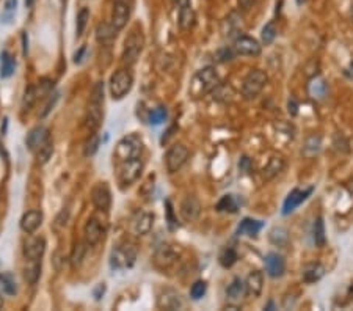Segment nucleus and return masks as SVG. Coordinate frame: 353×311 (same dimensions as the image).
I'll use <instances>...</instances> for the list:
<instances>
[{
  "mask_svg": "<svg viewBox=\"0 0 353 311\" xmlns=\"http://www.w3.org/2000/svg\"><path fill=\"white\" fill-rule=\"evenodd\" d=\"M196 14L190 5V2H184L179 5V16H178V24L182 30H190L195 25Z\"/></svg>",
  "mask_w": 353,
  "mask_h": 311,
  "instance_id": "nucleus-18",
  "label": "nucleus"
},
{
  "mask_svg": "<svg viewBox=\"0 0 353 311\" xmlns=\"http://www.w3.org/2000/svg\"><path fill=\"white\" fill-rule=\"evenodd\" d=\"M132 83H133V77L129 71H126V69L116 71L110 79V93H112L113 99L124 98L130 91Z\"/></svg>",
  "mask_w": 353,
  "mask_h": 311,
  "instance_id": "nucleus-7",
  "label": "nucleus"
},
{
  "mask_svg": "<svg viewBox=\"0 0 353 311\" xmlns=\"http://www.w3.org/2000/svg\"><path fill=\"white\" fill-rule=\"evenodd\" d=\"M104 236V231H102V227H100V223L96 220V219H90L85 225V240L88 245H96L100 242V239H102Z\"/></svg>",
  "mask_w": 353,
  "mask_h": 311,
  "instance_id": "nucleus-23",
  "label": "nucleus"
},
{
  "mask_svg": "<svg viewBox=\"0 0 353 311\" xmlns=\"http://www.w3.org/2000/svg\"><path fill=\"white\" fill-rule=\"evenodd\" d=\"M50 140V135H49V129L44 128V126H38L35 129H31L25 138L27 142V146L30 151L37 152L41 146H44L47 142Z\"/></svg>",
  "mask_w": 353,
  "mask_h": 311,
  "instance_id": "nucleus-14",
  "label": "nucleus"
},
{
  "mask_svg": "<svg viewBox=\"0 0 353 311\" xmlns=\"http://www.w3.org/2000/svg\"><path fill=\"white\" fill-rule=\"evenodd\" d=\"M57 99H58V95H54V98L49 101V104L46 106V109H44V112H43V116H46L50 110H52V107H54V104L57 102Z\"/></svg>",
  "mask_w": 353,
  "mask_h": 311,
  "instance_id": "nucleus-53",
  "label": "nucleus"
},
{
  "mask_svg": "<svg viewBox=\"0 0 353 311\" xmlns=\"http://www.w3.org/2000/svg\"><path fill=\"white\" fill-rule=\"evenodd\" d=\"M83 52H85V47H82V49L79 50V54H76V57H74V61H76V63H79V61L82 60L80 57H82V54H83Z\"/></svg>",
  "mask_w": 353,
  "mask_h": 311,
  "instance_id": "nucleus-54",
  "label": "nucleus"
},
{
  "mask_svg": "<svg viewBox=\"0 0 353 311\" xmlns=\"http://www.w3.org/2000/svg\"><path fill=\"white\" fill-rule=\"evenodd\" d=\"M16 4H18V0H7L5 2V13H4V16H0V19H2L4 22H10V19L14 14V10H16Z\"/></svg>",
  "mask_w": 353,
  "mask_h": 311,
  "instance_id": "nucleus-50",
  "label": "nucleus"
},
{
  "mask_svg": "<svg viewBox=\"0 0 353 311\" xmlns=\"http://www.w3.org/2000/svg\"><path fill=\"white\" fill-rule=\"evenodd\" d=\"M322 148V137L319 134H311L305 138V143H303V154L306 158H312V156L319 154Z\"/></svg>",
  "mask_w": 353,
  "mask_h": 311,
  "instance_id": "nucleus-32",
  "label": "nucleus"
},
{
  "mask_svg": "<svg viewBox=\"0 0 353 311\" xmlns=\"http://www.w3.org/2000/svg\"><path fill=\"white\" fill-rule=\"evenodd\" d=\"M88 21H90V11H88V8H82L79 11V14H77V37H80V35L83 33V30H85Z\"/></svg>",
  "mask_w": 353,
  "mask_h": 311,
  "instance_id": "nucleus-46",
  "label": "nucleus"
},
{
  "mask_svg": "<svg viewBox=\"0 0 353 311\" xmlns=\"http://www.w3.org/2000/svg\"><path fill=\"white\" fill-rule=\"evenodd\" d=\"M104 289H105V288H104V285H100V286H99V288L94 291V296H96V299H99V292H104Z\"/></svg>",
  "mask_w": 353,
  "mask_h": 311,
  "instance_id": "nucleus-56",
  "label": "nucleus"
},
{
  "mask_svg": "<svg viewBox=\"0 0 353 311\" xmlns=\"http://www.w3.org/2000/svg\"><path fill=\"white\" fill-rule=\"evenodd\" d=\"M264 264H265V272L268 276H272V278H279V276L284 275L286 272V261L284 258L275 252L268 253L264 259Z\"/></svg>",
  "mask_w": 353,
  "mask_h": 311,
  "instance_id": "nucleus-13",
  "label": "nucleus"
},
{
  "mask_svg": "<svg viewBox=\"0 0 353 311\" xmlns=\"http://www.w3.org/2000/svg\"><path fill=\"white\" fill-rule=\"evenodd\" d=\"M43 223V214L40 211H28L21 219V228L27 234H33Z\"/></svg>",
  "mask_w": 353,
  "mask_h": 311,
  "instance_id": "nucleus-20",
  "label": "nucleus"
},
{
  "mask_svg": "<svg viewBox=\"0 0 353 311\" xmlns=\"http://www.w3.org/2000/svg\"><path fill=\"white\" fill-rule=\"evenodd\" d=\"M284 167H286L284 159L279 158V156H273V158L268 161V164L264 167V179L270 181V179L276 178L279 173L284 170Z\"/></svg>",
  "mask_w": 353,
  "mask_h": 311,
  "instance_id": "nucleus-30",
  "label": "nucleus"
},
{
  "mask_svg": "<svg viewBox=\"0 0 353 311\" xmlns=\"http://www.w3.org/2000/svg\"><path fill=\"white\" fill-rule=\"evenodd\" d=\"M239 209V203L237 200H235L234 195H225L220 201L217 203V211H220V212H237Z\"/></svg>",
  "mask_w": 353,
  "mask_h": 311,
  "instance_id": "nucleus-36",
  "label": "nucleus"
},
{
  "mask_svg": "<svg viewBox=\"0 0 353 311\" xmlns=\"http://www.w3.org/2000/svg\"><path fill=\"white\" fill-rule=\"evenodd\" d=\"M143 170V162L140 161V158L130 159V161H124L120 170V182L123 185H130L135 182Z\"/></svg>",
  "mask_w": 353,
  "mask_h": 311,
  "instance_id": "nucleus-9",
  "label": "nucleus"
},
{
  "mask_svg": "<svg viewBox=\"0 0 353 311\" xmlns=\"http://www.w3.org/2000/svg\"><path fill=\"white\" fill-rule=\"evenodd\" d=\"M22 41H24V55H27L28 47H27V35H25V33L22 35Z\"/></svg>",
  "mask_w": 353,
  "mask_h": 311,
  "instance_id": "nucleus-55",
  "label": "nucleus"
},
{
  "mask_svg": "<svg viewBox=\"0 0 353 311\" xmlns=\"http://www.w3.org/2000/svg\"><path fill=\"white\" fill-rule=\"evenodd\" d=\"M246 294V286H245V283L239 278H234L232 280V283L228 286V289H226V297H228V300L231 302V303H239L240 300H242V297L245 296Z\"/></svg>",
  "mask_w": 353,
  "mask_h": 311,
  "instance_id": "nucleus-28",
  "label": "nucleus"
},
{
  "mask_svg": "<svg viewBox=\"0 0 353 311\" xmlns=\"http://www.w3.org/2000/svg\"><path fill=\"white\" fill-rule=\"evenodd\" d=\"M351 17H353V7H351Z\"/></svg>",
  "mask_w": 353,
  "mask_h": 311,
  "instance_id": "nucleus-63",
  "label": "nucleus"
},
{
  "mask_svg": "<svg viewBox=\"0 0 353 311\" xmlns=\"http://www.w3.org/2000/svg\"><path fill=\"white\" fill-rule=\"evenodd\" d=\"M118 28L110 22H100L96 27V40L99 43H110L115 37H116Z\"/></svg>",
  "mask_w": 353,
  "mask_h": 311,
  "instance_id": "nucleus-31",
  "label": "nucleus"
},
{
  "mask_svg": "<svg viewBox=\"0 0 353 311\" xmlns=\"http://www.w3.org/2000/svg\"><path fill=\"white\" fill-rule=\"evenodd\" d=\"M325 275V267L322 264L319 263H314V264H308L303 272H301V278H303L305 283H315L322 278V276Z\"/></svg>",
  "mask_w": 353,
  "mask_h": 311,
  "instance_id": "nucleus-29",
  "label": "nucleus"
},
{
  "mask_svg": "<svg viewBox=\"0 0 353 311\" xmlns=\"http://www.w3.org/2000/svg\"><path fill=\"white\" fill-rule=\"evenodd\" d=\"M206 289H207L206 282H201V280L195 282V283L192 285V288H190V297H192L193 300H199V299L206 294Z\"/></svg>",
  "mask_w": 353,
  "mask_h": 311,
  "instance_id": "nucleus-45",
  "label": "nucleus"
},
{
  "mask_svg": "<svg viewBox=\"0 0 353 311\" xmlns=\"http://www.w3.org/2000/svg\"><path fill=\"white\" fill-rule=\"evenodd\" d=\"M222 32L225 38L237 40L242 35V17L237 13H231L222 24Z\"/></svg>",
  "mask_w": 353,
  "mask_h": 311,
  "instance_id": "nucleus-15",
  "label": "nucleus"
},
{
  "mask_svg": "<svg viewBox=\"0 0 353 311\" xmlns=\"http://www.w3.org/2000/svg\"><path fill=\"white\" fill-rule=\"evenodd\" d=\"M268 239H270V242L276 247H286L289 244V233L283 227H275L272 228L270 234H268Z\"/></svg>",
  "mask_w": 353,
  "mask_h": 311,
  "instance_id": "nucleus-34",
  "label": "nucleus"
},
{
  "mask_svg": "<svg viewBox=\"0 0 353 311\" xmlns=\"http://www.w3.org/2000/svg\"><path fill=\"white\" fill-rule=\"evenodd\" d=\"M268 77L261 69H253L246 74L242 83V96L245 99H255L267 85Z\"/></svg>",
  "mask_w": 353,
  "mask_h": 311,
  "instance_id": "nucleus-5",
  "label": "nucleus"
},
{
  "mask_svg": "<svg viewBox=\"0 0 353 311\" xmlns=\"http://www.w3.org/2000/svg\"><path fill=\"white\" fill-rule=\"evenodd\" d=\"M83 256H85V247H83V244H77L73 250V255H71V263L73 266H79L82 263Z\"/></svg>",
  "mask_w": 353,
  "mask_h": 311,
  "instance_id": "nucleus-49",
  "label": "nucleus"
},
{
  "mask_svg": "<svg viewBox=\"0 0 353 311\" xmlns=\"http://www.w3.org/2000/svg\"><path fill=\"white\" fill-rule=\"evenodd\" d=\"M189 159V149L184 146V145H173L170 149H168L166 152V158H165V162H166V170L170 173H176L179 171L184 164L187 162Z\"/></svg>",
  "mask_w": 353,
  "mask_h": 311,
  "instance_id": "nucleus-8",
  "label": "nucleus"
},
{
  "mask_svg": "<svg viewBox=\"0 0 353 311\" xmlns=\"http://www.w3.org/2000/svg\"><path fill=\"white\" fill-rule=\"evenodd\" d=\"M306 0H297V5H303Z\"/></svg>",
  "mask_w": 353,
  "mask_h": 311,
  "instance_id": "nucleus-61",
  "label": "nucleus"
},
{
  "mask_svg": "<svg viewBox=\"0 0 353 311\" xmlns=\"http://www.w3.org/2000/svg\"><path fill=\"white\" fill-rule=\"evenodd\" d=\"M176 259H178V253H176V250L171 245H162L156 252L154 261L160 267H168V266H171L176 261Z\"/></svg>",
  "mask_w": 353,
  "mask_h": 311,
  "instance_id": "nucleus-24",
  "label": "nucleus"
},
{
  "mask_svg": "<svg viewBox=\"0 0 353 311\" xmlns=\"http://www.w3.org/2000/svg\"><path fill=\"white\" fill-rule=\"evenodd\" d=\"M237 2H239V8L242 11H248L258 4V0H237Z\"/></svg>",
  "mask_w": 353,
  "mask_h": 311,
  "instance_id": "nucleus-51",
  "label": "nucleus"
},
{
  "mask_svg": "<svg viewBox=\"0 0 353 311\" xmlns=\"http://www.w3.org/2000/svg\"><path fill=\"white\" fill-rule=\"evenodd\" d=\"M212 96H214V99H217V101L228 102V101H231V99H232L234 91H232V88H231L229 85H223V83H220V85H218L217 88L212 91Z\"/></svg>",
  "mask_w": 353,
  "mask_h": 311,
  "instance_id": "nucleus-37",
  "label": "nucleus"
},
{
  "mask_svg": "<svg viewBox=\"0 0 353 311\" xmlns=\"http://www.w3.org/2000/svg\"><path fill=\"white\" fill-rule=\"evenodd\" d=\"M166 109L165 107H157V109H154L153 112L149 113V123L151 125H162L163 121L166 119Z\"/></svg>",
  "mask_w": 353,
  "mask_h": 311,
  "instance_id": "nucleus-47",
  "label": "nucleus"
},
{
  "mask_svg": "<svg viewBox=\"0 0 353 311\" xmlns=\"http://www.w3.org/2000/svg\"><path fill=\"white\" fill-rule=\"evenodd\" d=\"M246 294L250 297L253 299H258L261 296L262 292V288H264V276H262V272L259 270H253L246 278Z\"/></svg>",
  "mask_w": 353,
  "mask_h": 311,
  "instance_id": "nucleus-19",
  "label": "nucleus"
},
{
  "mask_svg": "<svg viewBox=\"0 0 353 311\" xmlns=\"http://www.w3.org/2000/svg\"><path fill=\"white\" fill-rule=\"evenodd\" d=\"M44 252H46V240L43 237H37V239L30 240L24 248V255L30 261H38V259H41Z\"/></svg>",
  "mask_w": 353,
  "mask_h": 311,
  "instance_id": "nucleus-22",
  "label": "nucleus"
},
{
  "mask_svg": "<svg viewBox=\"0 0 353 311\" xmlns=\"http://www.w3.org/2000/svg\"><path fill=\"white\" fill-rule=\"evenodd\" d=\"M35 88H37V95H38V98H41V96L47 95L50 90L54 88V82H50L49 79H43V80H40V82L35 85Z\"/></svg>",
  "mask_w": 353,
  "mask_h": 311,
  "instance_id": "nucleus-48",
  "label": "nucleus"
},
{
  "mask_svg": "<svg viewBox=\"0 0 353 311\" xmlns=\"http://www.w3.org/2000/svg\"><path fill=\"white\" fill-rule=\"evenodd\" d=\"M308 95L315 101H322L327 96V83L321 76H314L308 83Z\"/></svg>",
  "mask_w": 353,
  "mask_h": 311,
  "instance_id": "nucleus-27",
  "label": "nucleus"
},
{
  "mask_svg": "<svg viewBox=\"0 0 353 311\" xmlns=\"http://www.w3.org/2000/svg\"><path fill=\"white\" fill-rule=\"evenodd\" d=\"M220 83H222L220 76L217 74L215 68L206 66L203 69H199V71L192 77L190 86H189V93L195 99L203 98V96L212 93Z\"/></svg>",
  "mask_w": 353,
  "mask_h": 311,
  "instance_id": "nucleus-1",
  "label": "nucleus"
},
{
  "mask_svg": "<svg viewBox=\"0 0 353 311\" xmlns=\"http://www.w3.org/2000/svg\"><path fill=\"white\" fill-rule=\"evenodd\" d=\"M145 46V37L140 30H132L124 41V49H123V61L127 66H132L138 60V55L142 54Z\"/></svg>",
  "mask_w": 353,
  "mask_h": 311,
  "instance_id": "nucleus-4",
  "label": "nucleus"
},
{
  "mask_svg": "<svg viewBox=\"0 0 353 311\" xmlns=\"http://www.w3.org/2000/svg\"><path fill=\"white\" fill-rule=\"evenodd\" d=\"M102 106H104V83L97 82L93 88L88 110H87V118H85V126L91 132H96V129L100 126V121H102Z\"/></svg>",
  "mask_w": 353,
  "mask_h": 311,
  "instance_id": "nucleus-2",
  "label": "nucleus"
},
{
  "mask_svg": "<svg viewBox=\"0 0 353 311\" xmlns=\"http://www.w3.org/2000/svg\"><path fill=\"white\" fill-rule=\"evenodd\" d=\"M276 33H278V32H276V25H275L273 21H270L268 24H265L264 28H262V32H261L262 43H264L265 46L272 44V43L275 41V38H276Z\"/></svg>",
  "mask_w": 353,
  "mask_h": 311,
  "instance_id": "nucleus-39",
  "label": "nucleus"
},
{
  "mask_svg": "<svg viewBox=\"0 0 353 311\" xmlns=\"http://www.w3.org/2000/svg\"><path fill=\"white\" fill-rule=\"evenodd\" d=\"M153 222H154L153 214L140 212L135 219H133V222H132V230H133V233H135L137 236L148 234L151 231V228H153Z\"/></svg>",
  "mask_w": 353,
  "mask_h": 311,
  "instance_id": "nucleus-21",
  "label": "nucleus"
},
{
  "mask_svg": "<svg viewBox=\"0 0 353 311\" xmlns=\"http://www.w3.org/2000/svg\"><path fill=\"white\" fill-rule=\"evenodd\" d=\"M347 189H348V192H350V194H353V179H351V181L348 182Z\"/></svg>",
  "mask_w": 353,
  "mask_h": 311,
  "instance_id": "nucleus-57",
  "label": "nucleus"
},
{
  "mask_svg": "<svg viewBox=\"0 0 353 311\" xmlns=\"http://www.w3.org/2000/svg\"><path fill=\"white\" fill-rule=\"evenodd\" d=\"M273 306H275V305H273V302H270V303H268V305L265 306V309H273Z\"/></svg>",
  "mask_w": 353,
  "mask_h": 311,
  "instance_id": "nucleus-60",
  "label": "nucleus"
},
{
  "mask_svg": "<svg viewBox=\"0 0 353 311\" xmlns=\"http://www.w3.org/2000/svg\"><path fill=\"white\" fill-rule=\"evenodd\" d=\"M14 68H16V63H14L13 55L8 50H4L2 55H0V74H2L4 79H8L13 76Z\"/></svg>",
  "mask_w": 353,
  "mask_h": 311,
  "instance_id": "nucleus-33",
  "label": "nucleus"
},
{
  "mask_svg": "<svg viewBox=\"0 0 353 311\" xmlns=\"http://www.w3.org/2000/svg\"><path fill=\"white\" fill-rule=\"evenodd\" d=\"M234 49L240 55L258 57L261 54V44L255 38L246 37V35H240L237 40H234Z\"/></svg>",
  "mask_w": 353,
  "mask_h": 311,
  "instance_id": "nucleus-11",
  "label": "nucleus"
},
{
  "mask_svg": "<svg viewBox=\"0 0 353 311\" xmlns=\"http://www.w3.org/2000/svg\"><path fill=\"white\" fill-rule=\"evenodd\" d=\"M288 110H289V113H291L292 116H295V115L298 113V102H297L294 98H291V99L288 101Z\"/></svg>",
  "mask_w": 353,
  "mask_h": 311,
  "instance_id": "nucleus-52",
  "label": "nucleus"
},
{
  "mask_svg": "<svg viewBox=\"0 0 353 311\" xmlns=\"http://www.w3.org/2000/svg\"><path fill=\"white\" fill-rule=\"evenodd\" d=\"M37 99H38V95H37L35 85H30L28 88L25 90L24 96H22V102H21L22 110H30V107L37 102Z\"/></svg>",
  "mask_w": 353,
  "mask_h": 311,
  "instance_id": "nucleus-40",
  "label": "nucleus"
},
{
  "mask_svg": "<svg viewBox=\"0 0 353 311\" xmlns=\"http://www.w3.org/2000/svg\"><path fill=\"white\" fill-rule=\"evenodd\" d=\"M91 198H93V204L97 207V209L109 211V207L112 204V195H110V190H109L107 184H104V182L102 184H97L93 189Z\"/></svg>",
  "mask_w": 353,
  "mask_h": 311,
  "instance_id": "nucleus-16",
  "label": "nucleus"
},
{
  "mask_svg": "<svg viewBox=\"0 0 353 311\" xmlns=\"http://www.w3.org/2000/svg\"><path fill=\"white\" fill-rule=\"evenodd\" d=\"M99 142H100V138L96 132H93L88 138V142L85 143V151H83V154L87 156V158H90V156H94L97 148H99Z\"/></svg>",
  "mask_w": 353,
  "mask_h": 311,
  "instance_id": "nucleus-44",
  "label": "nucleus"
},
{
  "mask_svg": "<svg viewBox=\"0 0 353 311\" xmlns=\"http://www.w3.org/2000/svg\"><path fill=\"white\" fill-rule=\"evenodd\" d=\"M143 149V143L137 135H127L124 138H121L118 142L116 148H115V158L118 161H130V159H135L142 154Z\"/></svg>",
  "mask_w": 353,
  "mask_h": 311,
  "instance_id": "nucleus-3",
  "label": "nucleus"
},
{
  "mask_svg": "<svg viewBox=\"0 0 353 311\" xmlns=\"http://www.w3.org/2000/svg\"><path fill=\"white\" fill-rule=\"evenodd\" d=\"M157 305H159V308H163V309H179L182 306V300H181V296L178 292H174L171 289H166L163 294H160Z\"/></svg>",
  "mask_w": 353,
  "mask_h": 311,
  "instance_id": "nucleus-25",
  "label": "nucleus"
},
{
  "mask_svg": "<svg viewBox=\"0 0 353 311\" xmlns=\"http://www.w3.org/2000/svg\"><path fill=\"white\" fill-rule=\"evenodd\" d=\"M0 289L8 294V296H14L16 294V283L10 275H0Z\"/></svg>",
  "mask_w": 353,
  "mask_h": 311,
  "instance_id": "nucleus-42",
  "label": "nucleus"
},
{
  "mask_svg": "<svg viewBox=\"0 0 353 311\" xmlns=\"http://www.w3.org/2000/svg\"><path fill=\"white\" fill-rule=\"evenodd\" d=\"M137 259V248L132 244H124V245H118L113 248L110 255V267L115 270L132 267L133 263Z\"/></svg>",
  "mask_w": 353,
  "mask_h": 311,
  "instance_id": "nucleus-6",
  "label": "nucleus"
},
{
  "mask_svg": "<svg viewBox=\"0 0 353 311\" xmlns=\"http://www.w3.org/2000/svg\"><path fill=\"white\" fill-rule=\"evenodd\" d=\"M40 273H41V259H38V261H31V264L25 269V280L28 283H37L38 278H40Z\"/></svg>",
  "mask_w": 353,
  "mask_h": 311,
  "instance_id": "nucleus-38",
  "label": "nucleus"
},
{
  "mask_svg": "<svg viewBox=\"0 0 353 311\" xmlns=\"http://www.w3.org/2000/svg\"><path fill=\"white\" fill-rule=\"evenodd\" d=\"M264 223L261 220H253V219H243L240 222V225L237 227V233L239 236H250V237H256L259 234V231L262 230Z\"/></svg>",
  "mask_w": 353,
  "mask_h": 311,
  "instance_id": "nucleus-26",
  "label": "nucleus"
},
{
  "mask_svg": "<svg viewBox=\"0 0 353 311\" xmlns=\"http://www.w3.org/2000/svg\"><path fill=\"white\" fill-rule=\"evenodd\" d=\"M33 4H35V0H25V7H28V8H30Z\"/></svg>",
  "mask_w": 353,
  "mask_h": 311,
  "instance_id": "nucleus-58",
  "label": "nucleus"
},
{
  "mask_svg": "<svg viewBox=\"0 0 353 311\" xmlns=\"http://www.w3.org/2000/svg\"><path fill=\"white\" fill-rule=\"evenodd\" d=\"M129 17H130V5L126 0H115L112 10V24L118 30H121L126 27Z\"/></svg>",
  "mask_w": 353,
  "mask_h": 311,
  "instance_id": "nucleus-12",
  "label": "nucleus"
},
{
  "mask_svg": "<svg viewBox=\"0 0 353 311\" xmlns=\"http://www.w3.org/2000/svg\"><path fill=\"white\" fill-rule=\"evenodd\" d=\"M312 187H308L305 190H300V189H294L292 192L288 195V198L284 200L283 204V215H289L291 212H294L297 207L303 203L305 200H308V197L312 194Z\"/></svg>",
  "mask_w": 353,
  "mask_h": 311,
  "instance_id": "nucleus-10",
  "label": "nucleus"
},
{
  "mask_svg": "<svg viewBox=\"0 0 353 311\" xmlns=\"http://www.w3.org/2000/svg\"><path fill=\"white\" fill-rule=\"evenodd\" d=\"M2 306H4V297L0 296V308H2Z\"/></svg>",
  "mask_w": 353,
  "mask_h": 311,
  "instance_id": "nucleus-62",
  "label": "nucleus"
},
{
  "mask_svg": "<svg viewBox=\"0 0 353 311\" xmlns=\"http://www.w3.org/2000/svg\"><path fill=\"white\" fill-rule=\"evenodd\" d=\"M52 152H54V142L49 140L44 146H41V148L37 151L38 162H40V164H46L50 158H52Z\"/></svg>",
  "mask_w": 353,
  "mask_h": 311,
  "instance_id": "nucleus-41",
  "label": "nucleus"
},
{
  "mask_svg": "<svg viewBox=\"0 0 353 311\" xmlns=\"http://www.w3.org/2000/svg\"><path fill=\"white\" fill-rule=\"evenodd\" d=\"M171 2H174V4H178V5H181V4H184V2H190V0H171Z\"/></svg>",
  "mask_w": 353,
  "mask_h": 311,
  "instance_id": "nucleus-59",
  "label": "nucleus"
},
{
  "mask_svg": "<svg viewBox=\"0 0 353 311\" xmlns=\"http://www.w3.org/2000/svg\"><path fill=\"white\" fill-rule=\"evenodd\" d=\"M235 261H237V253H235L232 248H226L222 252L220 255V264L223 267H232L235 264Z\"/></svg>",
  "mask_w": 353,
  "mask_h": 311,
  "instance_id": "nucleus-43",
  "label": "nucleus"
},
{
  "mask_svg": "<svg viewBox=\"0 0 353 311\" xmlns=\"http://www.w3.org/2000/svg\"><path fill=\"white\" fill-rule=\"evenodd\" d=\"M201 212V206H199V201L196 197L193 195H189L184 198L182 204H181V215L182 219L186 220V222H193L198 219Z\"/></svg>",
  "mask_w": 353,
  "mask_h": 311,
  "instance_id": "nucleus-17",
  "label": "nucleus"
},
{
  "mask_svg": "<svg viewBox=\"0 0 353 311\" xmlns=\"http://www.w3.org/2000/svg\"><path fill=\"white\" fill-rule=\"evenodd\" d=\"M312 237H314V244L315 247L322 248L327 244V236H325V223L322 217H317L314 223V230H312Z\"/></svg>",
  "mask_w": 353,
  "mask_h": 311,
  "instance_id": "nucleus-35",
  "label": "nucleus"
}]
</instances>
